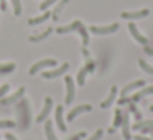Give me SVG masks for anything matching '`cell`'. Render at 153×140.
<instances>
[{
	"mask_svg": "<svg viewBox=\"0 0 153 140\" xmlns=\"http://www.w3.org/2000/svg\"><path fill=\"white\" fill-rule=\"evenodd\" d=\"M63 112H64V107H63V106H58V107H56V110H54V120H56L58 129H59L61 132H66L68 127H66V124H64Z\"/></svg>",
	"mask_w": 153,
	"mask_h": 140,
	"instance_id": "5bb4252c",
	"label": "cell"
},
{
	"mask_svg": "<svg viewBox=\"0 0 153 140\" xmlns=\"http://www.w3.org/2000/svg\"><path fill=\"white\" fill-rule=\"evenodd\" d=\"M77 33L81 35V40H82V45L84 46H87L89 45V33H87V28L84 27L82 23H81V27L77 28Z\"/></svg>",
	"mask_w": 153,
	"mask_h": 140,
	"instance_id": "cb8c5ba5",
	"label": "cell"
},
{
	"mask_svg": "<svg viewBox=\"0 0 153 140\" xmlns=\"http://www.w3.org/2000/svg\"><path fill=\"white\" fill-rule=\"evenodd\" d=\"M117 96H119V89H117V86H112V87H110L109 96H107V99L100 102V109H109V107L112 106L114 102H115Z\"/></svg>",
	"mask_w": 153,
	"mask_h": 140,
	"instance_id": "4fadbf2b",
	"label": "cell"
},
{
	"mask_svg": "<svg viewBox=\"0 0 153 140\" xmlns=\"http://www.w3.org/2000/svg\"><path fill=\"white\" fill-rule=\"evenodd\" d=\"M128 30H130V33H132V36L135 38L140 45H143V46H146V45H148V40H146V38L138 31V28H137V25L133 23V22H130V23H128Z\"/></svg>",
	"mask_w": 153,
	"mask_h": 140,
	"instance_id": "9a60e30c",
	"label": "cell"
},
{
	"mask_svg": "<svg viewBox=\"0 0 153 140\" xmlns=\"http://www.w3.org/2000/svg\"><path fill=\"white\" fill-rule=\"evenodd\" d=\"M138 66L142 68V69L145 71L146 74H150V76H153V66H152V64H148L145 60H138Z\"/></svg>",
	"mask_w": 153,
	"mask_h": 140,
	"instance_id": "4316f807",
	"label": "cell"
},
{
	"mask_svg": "<svg viewBox=\"0 0 153 140\" xmlns=\"http://www.w3.org/2000/svg\"><path fill=\"white\" fill-rule=\"evenodd\" d=\"M22 97H25V87H18L13 94H10V96L7 94V96L2 97L0 101H2V104H4V106H15V104H17Z\"/></svg>",
	"mask_w": 153,
	"mask_h": 140,
	"instance_id": "5b68a950",
	"label": "cell"
},
{
	"mask_svg": "<svg viewBox=\"0 0 153 140\" xmlns=\"http://www.w3.org/2000/svg\"><path fill=\"white\" fill-rule=\"evenodd\" d=\"M5 139H7V140H18L17 137H15L13 133H10V132H8V133H5Z\"/></svg>",
	"mask_w": 153,
	"mask_h": 140,
	"instance_id": "836d02e7",
	"label": "cell"
},
{
	"mask_svg": "<svg viewBox=\"0 0 153 140\" xmlns=\"http://www.w3.org/2000/svg\"><path fill=\"white\" fill-rule=\"evenodd\" d=\"M87 69L86 68H81L79 69V73H77V77H76V83L79 84V86H84L86 84V76H87Z\"/></svg>",
	"mask_w": 153,
	"mask_h": 140,
	"instance_id": "484cf974",
	"label": "cell"
},
{
	"mask_svg": "<svg viewBox=\"0 0 153 140\" xmlns=\"http://www.w3.org/2000/svg\"><path fill=\"white\" fill-rule=\"evenodd\" d=\"M133 130H140L143 133H152L153 135V120H138L132 125Z\"/></svg>",
	"mask_w": 153,
	"mask_h": 140,
	"instance_id": "8fae6325",
	"label": "cell"
},
{
	"mask_svg": "<svg viewBox=\"0 0 153 140\" xmlns=\"http://www.w3.org/2000/svg\"><path fill=\"white\" fill-rule=\"evenodd\" d=\"M82 54H84V58H87V56H91L89 54V51L86 50V48H82Z\"/></svg>",
	"mask_w": 153,
	"mask_h": 140,
	"instance_id": "74e56055",
	"label": "cell"
},
{
	"mask_svg": "<svg viewBox=\"0 0 153 140\" xmlns=\"http://www.w3.org/2000/svg\"><path fill=\"white\" fill-rule=\"evenodd\" d=\"M145 53H146V54H150V56H153V48L146 45V46H145Z\"/></svg>",
	"mask_w": 153,
	"mask_h": 140,
	"instance_id": "e575fe53",
	"label": "cell"
},
{
	"mask_svg": "<svg viewBox=\"0 0 153 140\" xmlns=\"http://www.w3.org/2000/svg\"><path fill=\"white\" fill-rule=\"evenodd\" d=\"M150 94H153V86H145L142 91H138V92H135L133 96H127L128 97V101H132V102H138L140 99H143V97L150 96Z\"/></svg>",
	"mask_w": 153,
	"mask_h": 140,
	"instance_id": "2e32d148",
	"label": "cell"
},
{
	"mask_svg": "<svg viewBox=\"0 0 153 140\" xmlns=\"http://www.w3.org/2000/svg\"><path fill=\"white\" fill-rule=\"evenodd\" d=\"M150 15V10L143 8V10H138V12H122L120 17L125 18V20H138V18H145Z\"/></svg>",
	"mask_w": 153,
	"mask_h": 140,
	"instance_id": "7c38bea8",
	"label": "cell"
},
{
	"mask_svg": "<svg viewBox=\"0 0 153 140\" xmlns=\"http://www.w3.org/2000/svg\"><path fill=\"white\" fill-rule=\"evenodd\" d=\"M45 133H46V139L48 140H59L56 137V133H54V127H53V122H51V120H45Z\"/></svg>",
	"mask_w": 153,
	"mask_h": 140,
	"instance_id": "ffe728a7",
	"label": "cell"
},
{
	"mask_svg": "<svg viewBox=\"0 0 153 140\" xmlns=\"http://www.w3.org/2000/svg\"><path fill=\"white\" fill-rule=\"evenodd\" d=\"M135 140H153V139H148L145 135H135Z\"/></svg>",
	"mask_w": 153,
	"mask_h": 140,
	"instance_id": "8d00e7d4",
	"label": "cell"
},
{
	"mask_svg": "<svg viewBox=\"0 0 153 140\" xmlns=\"http://www.w3.org/2000/svg\"><path fill=\"white\" fill-rule=\"evenodd\" d=\"M17 127L15 120H0V129H13Z\"/></svg>",
	"mask_w": 153,
	"mask_h": 140,
	"instance_id": "f1b7e54d",
	"label": "cell"
},
{
	"mask_svg": "<svg viewBox=\"0 0 153 140\" xmlns=\"http://www.w3.org/2000/svg\"><path fill=\"white\" fill-rule=\"evenodd\" d=\"M86 137H87V133H86V132H77L76 135H73L69 140H84Z\"/></svg>",
	"mask_w": 153,
	"mask_h": 140,
	"instance_id": "d6a6232c",
	"label": "cell"
},
{
	"mask_svg": "<svg viewBox=\"0 0 153 140\" xmlns=\"http://www.w3.org/2000/svg\"><path fill=\"white\" fill-rule=\"evenodd\" d=\"M64 84H66V97H64V104L69 106L73 104L74 97H76V86H74V79L71 76L64 77Z\"/></svg>",
	"mask_w": 153,
	"mask_h": 140,
	"instance_id": "7a4b0ae2",
	"label": "cell"
},
{
	"mask_svg": "<svg viewBox=\"0 0 153 140\" xmlns=\"http://www.w3.org/2000/svg\"><path fill=\"white\" fill-rule=\"evenodd\" d=\"M119 30V23H112V25H107V27H89V31L94 35H112Z\"/></svg>",
	"mask_w": 153,
	"mask_h": 140,
	"instance_id": "52a82bcc",
	"label": "cell"
},
{
	"mask_svg": "<svg viewBox=\"0 0 153 140\" xmlns=\"http://www.w3.org/2000/svg\"><path fill=\"white\" fill-rule=\"evenodd\" d=\"M17 69V64L15 63H5V64H0V74H10Z\"/></svg>",
	"mask_w": 153,
	"mask_h": 140,
	"instance_id": "d4e9b609",
	"label": "cell"
},
{
	"mask_svg": "<svg viewBox=\"0 0 153 140\" xmlns=\"http://www.w3.org/2000/svg\"><path fill=\"white\" fill-rule=\"evenodd\" d=\"M58 64V61L56 60H53V58H48V60H41V61H38V63H35L33 66L30 68V71L28 73L31 74V76H35L36 73H40L41 69H46V68H54Z\"/></svg>",
	"mask_w": 153,
	"mask_h": 140,
	"instance_id": "3957f363",
	"label": "cell"
},
{
	"mask_svg": "<svg viewBox=\"0 0 153 140\" xmlns=\"http://www.w3.org/2000/svg\"><path fill=\"white\" fill-rule=\"evenodd\" d=\"M15 112H17V127L22 130H27L31 124V109H30L28 99L22 97L15 104Z\"/></svg>",
	"mask_w": 153,
	"mask_h": 140,
	"instance_id": "6da1fadb",
	"label": "cell"
},
{
	"mask_svg": "<svg viewBox=\"0 0 153 140\" xmlns=\"http://www.w3.org/2000/svg\"><path fill=\"white\" fill-rule=\"evenodd\" d=\"M120 125H122V109H115V115H114L112 127H110V129L107 130V132H109V133H114Z\"/></svg>",
	"mask_w": 153,
	"mask_h": 140,
	"instance_id": "d6986e66",
	"label": "cell"
},
{
	"mask_svg": "<svg viewBox=\"0 0 153 140\" xmlns=\"http://www.w3.org/2000/svg\"><path fill=\"white\" fill-rule=\"evenodd\" d=\"M56 2H58V0H43V2H41V5H40V10L46 12L48 8H50L51 5H54Z\"/></svg>",
	"mask_w": 153,
	"mask_h": 140,
	"instance_id": "f546056e",
	"label": "cell"
},
{
	"mask_svg": "<svg viewBox=\"0 0 153 140\" xmlns=\"http://www.w3.org/2000/svg\"><path fill=\"white\" fill-rule=\"evenodd\" d=\"M127 109H128V112L130 114H133L135 115V119L137 120H142V112H140V109L137 107V102H127Z\"/></svg>",
	"mask_w": 153,
	"mask_h": 140,
	"instance_id": "603a6c76",
	"label": "cell"
},
{
	"mask_svg": "<svg viewBox=\"0 0 153 140\" xmlns=\"http://www.w3.org/2000/svg\"><path fill=\"white\" fill-rule=\"evenodd\" d=\"M102 135H104V130L102 129H97L96 132H94V135L87 137V139H84V140H100V139H102Z\"/></svg>",
	"mask_w": 153,
	"mask_h": 140,
	"instance_id": "4dcf8cb0",
	"label": "cell"
},
{
	"mask_svg": "<svg viewBox=\"0 0 153 140\" xmlns=\"http://www.w3.org/2000/svg\"><path fill=\"white\" fill-rule=\"evenodd\" d=\"M8 91H10V86H8V84H4V86H0V99L7 96Z\"/></svg>",
	"mask_w": 153,
	"mask_h": 140,
	"instance_id": "1f68e13d",
	"label": "cell"
},
{
	"mask_svg": "<svg viewBox=\"0 0 153 140\" xmlns=\"http://www.w3.org/2000/svg\"><path fill=\"white\" fill-rule=\"evenodd\" d=\"M48 18H51V12L50 10H46V12H43V13L40 15V17H35V18H30L28 20V25H40V23H43V22H46Z\"/></svg>",
	"mask_w": 153,
	"mask_h": 140,
	"instance_id": "44dd1931",
	"label": "cell"
},
{
	"mask_svg": "<svg viewBox=\"0 0 153 140\" xmlns=\"http://www.w3.org/2000/svg\"><path fill=\"white\" fill-rule=\"evenodd\" d=\"M53 33V28H46V30L43 31V33H40V35H33V36H30V41L31 43H38V41H43V40H46L50 35Z\"/></svg>",
	"mask_w": 153,
	"mask_h": 140,
	"instance_id": "7402d4cb",
	"label": "cell"
},
{
	"mask_svg": "<svg viewBox=\"0 0 153 140\" xmlns=\"http://www.w3.org/2000/svg\"><path fill=\"white\" fill-rule=\"evenodd\" d=\"M51 109H53V99H51L50 96L45 99V106H43V110L40 112V115L36 117V122L38 124H41V122H45V120L48 119V115L51 114Z\"/></svg>",
	"mask_w": 153,
	"mask_h": 140,
	"instance_id": "ba28073f",
	"label": "cell"
},
{
	"mask_svg": "<svg viewBox=\"0 0 153 140\" xmlns=\"http://www.w3.org/2000/svg\"><path fill=\"white\" fill-rule=\"evenodd\" d=\"M120 129H122L123 139H125V140L132 139V132H130V112H128V109H127V110L122 109V125H120Z\"/></svg>",
	"mask_w": 153,
	"mask_h": 140,
	"instance_id": "8992f818",
	"label": "cell"
},
{
	"mask_svg": "<svg viewBox=\"0 0 153 140\" xmlns=\"http://www.w3.org/2000/svg\"><path fill=\"white\" fill-rule=\"evenodd\" d=\"M68 4H69V0H58V2H56V7H54V10L51 12V18H53L54 22L59 18L61 12L64 10V7H66Z\"/></svg>",
	"mask_w": 153,
	"mask_h": 140,
	"instance_id": "ac0fdd59",
	"label": "cell"
},
{
	"mask_svg": "<svg viewBox=\"0 0 153 140\" xmlns=\"http://www.w3.org/2000/svg\"><path fill=\"white\" fill-rule=\"evenodd\" d=\"M81 23H82V22L74 20L71 25H66V27H59V28H56V33H58V35H64V33H71V31H77V28L81 27Z\"/></svg>",
	"mask_w": 153,
	"mask_h": 140,
	"instance_id": "e0dca14e",
	"label": "cell"
},
{
	"mask_svg": "<svg viewBox=\"0 0 153 140\" xmlns=\"http://www.w3.org/2000/svg\"><path fill=\"white\" fill-rule=\"evenodd\" d=\"M0 8H2V12L7 10V2L5 0H0Z\"/></svg>",
	"mask_w": 153,
	"mask_h": 140,
	"instance_id": "d590c367",
	"label": "cell"
},
{
	"mask_svg": "<svg viewBox=\"0 0 153 140\" xmlns=\"http://www.w3.org/2000/svg\"><path fill=\"white\" fill-rule=\"evenodd\" d=\"M0 76H2V74H0Z\"/></svg>",
	"mask_w": 153,
	"mask_h": 140,
	"instance_id": "ab89813d",
	"label": "cell"
},
{
	"mask_svg": "<svg viewBox=\"0 0 153 140\" xmlns=\"http://www.w3.org/2000/svg\"><path fill=\"white\" fill-rule=\"evenodd\" d=\"M91 110H92V106H91V104H81V106L74 107V109L68 114V122H73L77 115H81V114H84V112H91Z\"/></svg>",
	"mask_w": 153,
	"mask_h": 140,
	"instance_id": "9c48e42d",
	"label": "cell"
},
{
	"mask_svg": "<svg viewBox=\"0 0 153 140\" xmlns=\"http://www.w3.org/2000/svg\"><path fill=\"white\" fill-rule=\"evenodd\" d=\"M140 87H145V81H143V79H137V81H133V83H128V84H127V86L122 89L120 96H122V97L130 96V92H133V91L140 89Z\"/></svg>",
	"mask_w": 153,
	"mask_h": 140,
	"instance_id": "30bf717a",
	"label": "cell"
},
{
	"mask_svg": "<svg viewBox=\"0 0 153 140\" xmlns=\"http://www.w3.org/2000/svg\"><path fill=\"white\" fill-rule=\"evenodd\" d=\"M68 71H69V63H63L61 66H58L56 69L43 71L41 76H43L45 79H54V77H59V76H63V74H66Z\"/></svg>",
	"mask_w": 153,
	"mask_h": 140,
	"instance_id": "277c9868",
	"label": "cell"
},
{
	"mask_svg": "<svg viewBox=\"0 0 153 140\" xmlns=\"http://www.w3.org/2000/svg\"><path fill=\"white\" fill-rule=\"evenodd\" d=\"M10 4H12V7H13L15 17H20L22 15V2L20 0H10Z\"/></svg>",
	"mask_w": 153,
	"mask_h": 140,
	"instance_id": "83f0119b",
	"label": "cell"
},
{
	"mask_svg": "<svg viewBox=\"0 0 153 140\" xmlns=\"http://www.w3.org/2000/svg\"><path fill=\"white\" fill-rule=\"evenodd\" d=\"M150 110H152V112H153V104H152V107H150Z\"/></svg>",
	"mask_w": 153,
	"mask_h": 140,
	"instance_id": "f35d334b",
	"label": "cell"
}]
</instances>
